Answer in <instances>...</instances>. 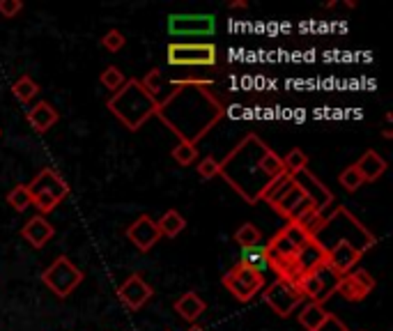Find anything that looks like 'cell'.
<instances>
[{
    "label": "cell",
    "mask_w": 393,
    "mask_h": 331,
    "mask_svg": "<svg viewBox=\"0 0 393 331\" xmlns=\"http://www.w3.org/2000/svg\"><path fill=\"white\" fill-rule=\"evenodd\" d=\"M175 92H170L166 99L159 101L156 115L161 117L163 124L175 131L182 143L195 145L205 133L221 120L225 108L214 94L207 90L212 81H172Z\"/></svg>",
    "instance_id": "obj_1"
},
{
    "label": "cell",
    "mask_w": 393,
    "mask_h": 331,
    "mask_svg": "<svg viewBox=\"0 0 393 331\" xmlns=\"http://www.w3.org/2000/svg\"><path fill=\"white\" fill-rule=\"evenodd\" d=\"M267 149L269 147L262 143L260 136L249 133L246 138L239 140L237 147H232V152L223 161H218V175L225 177V182L249 205L260 203L265 189L272 182L262 170V156Z\"/></svg>",
    "instance_id": "obj_2"
},
{
    "label": "cell",
    "mask_w": 393,
    "mask_h": 331,
    "mask_svg": "<svg viewBox=\"0 0 393 331\" xmlns=\"http://www.w3.org/2000/svg\"><path fill=\"white\" fill-rule=\"evenodd\" d=\"M106 106L129 131H138L152 115H156L159 99H154L136 78H127V83L106 101Z\"/></svg>",
    "instance_id": "obj_3"
},
{
    "label": "cell",
    "mask_w": 393,
    "mask_h": 331,
    "mask_svg": "<svg viewBox=\"0 0 393 331\" xmlns=\"http://www.w3.org/2000/svg\"><path fill=\"white\" fill-rule=\"evenodd\" d=\"M313 240L322 244L325 249H329L336 242H350L352 247L361 251V253H366L368 249H373L377 242L375 235L368 230V228L361 223L348 207H343V205H338L332 214L325 219V226H322V230Z\"/></svg>",
    "instance_id": "obj_4"
},
{
    "label": "cell",
    "mask_w": 393,
    "mask_h": 331,
    "mask_svg": "<svg viewBox=\"0 0 393 331\" xmlns=\"http://www.w3.org/2000/svg\"><path fill=\"white\" fill-rule=\"evenodd\" d=\"M83 279H85L83 272L78 270V267L67 256L56 258L44 270V274H42L44 286L49 288L56 297H60V299H65V297L72 295L74 290L83 283Z\"/></svg>",
    "instance_id": "obj_5"
},
{
    "label": "cell",
    "mask_w": 393,
    "mask_h": 331,
    "mask_svg": "<svg viewBox=\"0 0 393 331\" xmlns=\"http://www.w3.org/2000/svg\"><path fill=\"white\" fill-rule=\"evenodd\" d=\"M218 51L214 44H186V42H172L168 44V65L170 67H212L216 65Z\"/></svg>",
    "instance_id": "obj_6"
},
{
    "label": "cell",
    "mask_w": 393,
    "mask_h": 331,
    "mask_svg": "<svg viewBox=\"0 0 393 331\" xmlns=\"http://www.w3.org/2000/svg\"><path fill=\"white\" fill-rule=\"evenodd\" d=\"M221 283H223V288L228 290V293L237 299V302L246 304L262 290L265 276L255 274L253 270H249V267H244V265L237 263V265H232L230 270L225 272Z\"/></svg>",
    "instance_id": "obj_7"
},
{
    "label": "cell",
    "mask_w": 393,
    "mask_h": 331,
    "mask_svg": "<svg viewBox=\"0 0 393 331\" xmlns=\"http://www.w3.org/2000/svg\"><path fill=\"white\" fill-rule=\"evenodd\" d=\"M262 299H265V304L279 315V318H290V315L299 309L306 297L299 293V288H297L295 283L276 279L272 286L265 288Z\"/></svg>",
    "instance_id": "obj_8"
},
{
    "label": "cell",
    "mask_w": 393,
    "mask_h": 331,
    "mask_svg": "<svg viewBox=\"0 0 393 331\" xmlns=\"http://www.w3.org/2000/svg\"><path fill=\"white\" fill-rule=\"evenodd\" d=\"M214 30V14H172L168 19V33L175 37H209Z\"/></svg>",
    "instance_id": "obj_9"
},
{
    "label": "cell",
    "mask_w": 393,
    "mask_h": 331,
    "mask_svg": "<svg viewBox=\"0 0 393 331\" xmlns=\"http://www.w3.org/2000/svg\"><path fill=\"white\" fill-rule=\"evenodd\" d=\"M295 179V184L302 189L306 198L311 200L313 205V209L320 212V214H325V209L329 207V205L334 203V193H332V189H329L322 179H318L309 168H304L299 172H295L292 175Z\"/></svg>",
    "instance_id": "obj_10"
},
{
    "label": "cell",
    "mask_w": 393,
    "mask_h": 331,
    "mask_svg": "<svg viewBox=\"0 0 393 331\" xmlns=\"http://www.w3.org/2000/svg\"><path fill=\"white\" fill-rule=\"evenodd\" d=\"M329 276H336V274L329 272V267L325 265V267H320V270H316V272L304 274L302 279L297 281V288H299V293L306 299H311V302L325 306L327 299L334 295V286H336V283L327 281Z\"/></svg>",
    "instance_id": "obj_11"
},
{
    "label": "cell",
    "mask_w": 393,
    "mask_h": 331,
    "mask_svg": "<svg viewBox=\"0 0 393 331\" xmlns=\"http://www.w3.org/2000/svg\"><path fill=\"white\" fill-rule=\"evenodd\" d=\"M152 295H154V290L147 286L143 274H131L129 279L117 288V299H120V302L133 313L143 309V306L152 299Z\"/></svg>",
    "instance_id": "obj_12"
},
{
    "label": "cell",
    "mask_w": 393,
    "mask_h": 331,
    "mask_svg": "<svg viewBox=\"0 0 393 331\" xmlns=\"http://www.w3.org/2000/svg\"><path fill=\"white\" fill-rule=\"evenodd\" d=\"M361 256L364 253L352 247L350 242H336L327 249V267H329V272H334L338 279H341V276L355 270Z\"/></svg>",
    "instance_id": "obj_13"
},
{
    "label": "cell",
    "mask_w": 393,
    "mask_h": 331,
    "mask_svg": "<svg viewBox=\"0 0 393 331\" xmlns=\"http://www.w3.org/2000/svg\"><path fill=\"white\" fill-rule=\"evenodd\" d=\"M127 240H129L138 251L147 253V251L154 249V244L161 240V233H159V228H156V221H154L150 214H140V216L127 228Z\"/></svg>",
    "instance_id": "obj_14"
},
{
    "label": "cell",
    "mask_w": 393,
    "mask_h": 331,
    "mask_svg": "<svg viewBox=\"0 0 393 331\" xmlns=\"http://www.w3.org/2000/svg\"><path fill=\"white\" fill-rule=\"evenodd\" d=\"M30 196H37V193H51L56 196V198L62 203L69 196V184L62 179L60 175L53 168H44L39 170L37 175L33 177V182L26 184Z\"/></svg>",
    "instance_id": "obj_15"
},
{
    "label": "cell",
    "mask_w": 393,
    "mask_h": 331,
    "mask_svg": "<svg viewBox=\"0 0 393 331\" xmlns=\"http://www.w3.org/2000/svg\"><path fill=\"white\" fill-rule=\"evenodd\" d=\"M53 235H56V228L51 226V221H46L39 214L26 221V226L21 228V237L35 249H44L53 240Z\"/></svg>",
    "instance_id": "obj_16"
},
{
    "label": "cell",
    "mask_w": 393,
    "mask_h": 331,
    "mask_svg": "<svg viewBox=\"0 0 393 331\" xmlns=\"http://www.w3.org/2000/svg\"><path fill=\"white\" fill-rule=\"evenodd\" d=\"M297 267H299L302 276L304 274H311L320 270V267L327 265V249L322 247V244H318L316 240H311L306 247H302L299 251H297Z\"/></svg>",
    "instance_id": "obj_17"
},
{
    "label": "cell",
    "mask_w": 393,
    "mask_h": 331,
    "mask_svg": "<svg viewBox=\"0 0 393 331\" xmlns=\"http://www.w3.org/2000/svg\"><path fill=\"white\" fill-rule=\"evenodd\" d=\"M26 117H28L30 127H33L37 133H46L60 120V113L56 110V106L49 104V101H37V104L26 113Z\"/></svg>",
    "instance_id": "obj_18"
},
{
    "label": "cell",
    "mask_w": 393,
    "mask_h": 331,
    "mask_svg": "<svg viewBox=\"0 0 393 331\" xmlns=\"http://www.w3.org/2000/svg\"><path fill=\"white\" fill-rule=\"evenodd\" d=\"M355 166H357L361 179H364V184L375 182V179H380L384 172H387V161H384L375 149H368V152L361 154V159Z\"/></svg>",
    "instance_id": "obj_19"
},
{
    "label": "cell",
    "mask_w": 393,
    "mask_h": 331,
    "mask_svg": "<svg viewBox=\"0 0 393 331\" xmlns=\"http://www.w3.org/2000/svg\"><path fill=\"white\" fill-rule=\"evenodd\" d=\"M175 313H179V318L186 322H195L205 313V302L198 293H184L175 302Z\"/></svg>",
    "instance_id": "obj_20"
},
{
    "label": "cell",
    "mask_w": 393,
    "mask_h": 331,
    "mask_svg": "<svg viewBox=\"0 0 393 331\" xmlns=\"http://www.w3.org/2000/svg\"><path fill=\"white\" fill-rule=\"evenodd\" d=\"M239 265L249 267V270H253L255 274L265 276V272L269 270V263H267V249L265 247H249V249H242L239 253Z\"/></svg>",
    "instance_id": "obj_21"
},
{
    "label": "cell",
    "mask_w": 393,
    "mask_h": 331,
    "mask_svg": "<svg viewBox=\"0 0 393 331\" xmlns=\"http://www.w3.org/2000/svg\"><path fill=\"white\" fill-rule=\"evenodd\" d=\"M327 315H329V313L325 311V306H322V304L309 302L299 313H297V320H299V325H302L306 331H316V329L322 325V322H325Z\"/></svg>",
    "instance_id": "obj_22"
},
{
    "label": "cell",
    "mask_w": 393,
    "mask_h": 331,
    "mask_svg": "<svg viewBox=\"0 0 393 331\" xmlns=\"http://www.w3.org/2000/svg\"><path fill=\"white\" fill-rule=\"evenodd\" d=\"M156 228H159L161 237L172 240V237H177V235L186 228V221H184V216L179 214L177 209H168V212H163V216L159 221H156Z\"/></svg>",
    "instance_id": "obj_23"
},
{
    "label": "cell",
    "mask_w": 393,
    "mask_h": 331,
    "mask_svg": "<svg viewBox=\"0 0 393 331\" xmlns=\"http://www.w3.org/2000/svg\"><path fill=\"white\" fill-rule=\"evenodd\" d=\"M334 293H338L343 299H348V302H364V299L368 297L364 293V288H361L350 274H345V276H341V279L336 281Z\"/></svg>",
    "instance_id": "obj_24"
},
{
    "label": "cell",
    "mask_w": 393,
    "mask_h": 331,
    "mask_svg": "<svg viewBox=\"0 0 393 331\" xmlns=\"http://www.w3.org/2000/svg\"><path fill=\"white\" fill-rule=\"evenodd\" d=\"M295 186V179H292V175H281V177H276V179H272L269 182V186L265 189V193H262V200L265 203H269V205H274V203H279L283 196H286L290 189Z\"/></svg>",
    "instance_id": "obj_25"
},
{
    "label": "cell",
    "mask_w": 393,
    "mask_h": 331,
    "mask_svg": "<svg viewBox=\"0 0 393 331\" xmlns=\"http://www.w3.org/2000/svg\"><path fill=\"white\" fill-rule=\"evenodd\" d=\"M12 92H14V97H17V99L21 101V104H30V101H33V99L37 97L39 85L35 83V78H33V76L23 74V76L17 78V81H14Z\"/></svg>",
    "instance_id": "obj_26"
},
{
    "label": "cell",
    "mask_w": 393,
    "mask_h": 331,
    "mask_svg": "<svg viewBox=\"0 0 393 331\" xmlns=\"http://www.w3.org/2000/svg\"><path fill=\"white\" fill-rule=\"evenodd\" d=\"M304 198H306V196H304V191H302V189H299V186H297V184H295V186H292V189H290V191L286 193V196H283V198H281L279 203H274V205H272V207H274V209H276V212H279V214H281L283 219H286V221H288V216H290V214H292V209H295V207H297V205H299V203H302Z\"/></svg>",
    "instance_id": "obj_27"
},
{
    "label": "cell",
    "mask_w": 393,
    "mask_h": 331,
    "mask_svg": "<svg viewBox=\"0 0 393 331\" xmlns=\"http://www.w3.org/2000/svg\"><path fill=\"white\" fill-rule=\"evenodd\" d=\"M265 249L269 251V253L283 256V258H295V256H297V247L288 240V235L283 233V230H279L276 235H274V237L269 240V244H267Z\"/></svg>",
    "instance_id": "obj_28"
},
{
    "label": "cell",
    "mask_w": 393,
    "mask_h": 331,
    "mask_svg": "<svg viewBox=\"0 0 393 331\" xmlns=\"http://www.w3.org/2000/svg\"><path fill=\"white\" fill-rule=\"evenodd\" d=\"M325 219H327V214H320V212H316V209H309L302 219H297L295 223L313 240L322 230V226H325Z\"/></svg>",
    "instance_id": "obj_29"
},
{
    "label": "cell",
    "mask_w": 393,
    "mask_h": 331,
    "mask_svg": "<svg viewBox=\"0 0 393 331\" xmlns=\"http://www.w3.org/2000/svg\"><path fill=\"white\" fill-rule=\"evenodd\" d=\"M260 240H262V233L258 230V226H253V223H244L235 230V242H237L242 249L258 247Z\"/></svg>",
    "instance_id": "obj_30"
},
{
    "label": "cell",
    "mask_w": 393,
    "mask_h": 331,
    "mask_svg": "<svg viewBox=\"0 0 393 331\" xmlns=\"http://www.w3.org/2000/svg\"><path fill=\"white\" fill-rule=\"evenodd\" d=\"M283 168H286L288 175H295V172H299L304 168H309V154L302 152L299 147H295V149H290V152L283 156Z\"/></svg>",
    "instance_id": "obj_31"
},
{
    "label": "cell",
    "mask_w": 393,
    "mask_h": 331,
    "mask_svg": "<svg viewBox=\"0 0 393 331\" xmlns=\"http://www.w3.org/2000/svg\"><path fill=\"white\" fill-rule=\"evenodd\" d=\"M170 156H172V161L179 163V166H191V163L198 161V147L191 145V143H182V140H179V143L172 147Z\"/></svg>",
    "instance_id": "obj_32"
},
{
    "label": "cell",
    "mask_w": 393,
    "mask_h": 331,
    "mask_svg": "<svg viewBox=\"0 0 393 331\" xmlns=\"http://www.w3.org/2000/svg\"><path fill=\"white\" fill-rule=\"evenodd\" d=\"M7 203H10L17 212H26L30 205H33V196H30L26 184H17L10 193H7Z\"/></svg>",
    "instance_id": "obj_33"
},
{
    "label": "cell",
    "mask_w": 393,
    "mask_h": 331,
    "mask_svg": "<svg viewBox=\"0 0 393 331\" xmlns=\"http://www.w3.org/2000/svg\"><path fill=\"white\" fill-rule=\"evenodd\" d=\"M99 81H101V85H104L106 90H111L115 94L124 83H127V76L122 74V69H117L115 65H111V67H106L104 72H101Z\"/></svg>",
    "instance_id": "obj_34"
},
{
    "label": "cell",
    "mask_w": 393,
    "mask_h": 331,
    "mask_svg": "<svg viewBox=\"0 0 393 331\" xmlns=\"http://www.w3.org/2000/svg\"><path fill=\"white\" fill-rule=\"evenodd\" d=\"M338 182H341L345 191H350V193H355L357 189L364 186V179H361V175H359V170H357L355 163L348 166V168H345L341 175H338Z\"/></svg>",
    "instance_id": "obj_35"
},
{
    "label": "cell",
    "mask_w": 393,
    "mask_h": 331,
    "mask_svg": "<svg viewBox=\"0 0 393 331\" xmlns=\"http://www.w3.org/2000/svg\"><path fill=\"white\" fill-rule=\"evenodd\" d=\"M58 205H60V200L56 198V196H51V193H37V196H33V207H37L39 216L51 214V212L56 209Z\"/></svg>",
    "instance_id": "obj_36"
},
{
    "label": "cell",
    "mask_w": 393,
    "mask_h": 331,
    "mask_svg": "<svg viewBox=\"0 0 393 331\" xmlns=\"http://www.w3.org/2000/svg\"><path fill=\"white\" fill-rule=\"evenodd\" d=\"M124 44H127V37H124L120 30H108V33L101 37V46H104L106 51H111V53H117V51H122L124 49Z\"/></svg>",
    "instance_id": "obj_37"
},
{
    "label": "cell",
    "mask_w": 393,
    "mask_h": 331,
    "mask_svg": "<svg viewBox=\"0 0 393 331\" xmlns=\"http://www.w3.org/2000/svg\"><path fill=\"white\" fill-rule=\"evenodd\" d=\"M283 233L288 235V240L295 244V247H297V251H299L302 247H306V244L311 242V237H309V235H306V233L302 230V228L297 226V223H288L286 228H283Z\"/></svg>",
    "instance_id": "obj_38"
},
{
    "label": "cell",
    "mask_w": 393,
    "mask_h": 331,
    "mask_svg": "<svg viewBox=\"0 0 393 331\" xmlns=\"http://www.w3.org/2000/svg\"><path fill=\"white\" fill-rule=\"evenodd\" d=\"M140 83H143V88L150 92L154 99H159L156 94L161 92V85H163V83H161V72H159V69H150V72H147V76H145V81H140Z\"/></svg>",
    "instance_id": "obj_39"
},
{
    "label": "cell",
    "mask_w": 393,
    "mask_h": 331,
    "mask_svg": "<svg viewBox=\"0 0 393 331\" xmlns=\"http://www.w3.org/2000/svg\"><path fill=\"white\" fill-rule=\"evenodd\" d=\"M350 276L359 283L361 288H364L366 295H371L375 290V276H371L366 270H355V272H350Z\"/></svg>",
    "instance_id": "obj_40"
},
{
    "label": "cell",
    "mask_w": 393,
    "mask_h": 331,
    "mask_svg": "<svg viewBox=\"0 0 393 331\" xmlns=\"http://www.w3.org/2000/svg\"><path fill=\"white\" fill-rule=\"evenodd\" d=\"M198 172H200V177H205V179L216 177L218 175V161L214 159V156H205V159L198 163Z\"/></svg>",
    "instance_id": "obj_41"
},
{
    "label": "cell",
    "mask_w": 393,
    "mask_h": 331,
    "mask_svg": "<svg viewBox=\"0 0 393 331\" xmlns=\"http://www.w3.org/2000/svg\"><path fill=\"white\" fill-rule=\"evenodd\" d=\"M21 10H23L21 0H0V14H3L5 19H14Z\"/></svg>",
    "instance_id": "obj_42"
},
{
    "label": "cell",
    "mask_w": 393,
    "mask_h": 331,
    "mask_svg": "<svg viewBox=\"0 0 393 331\" xmlns=\"http://www.w3.org/2000/svg\"><path fill=\"white\" fill-rule=\"evenodd\" d=\"M316 331H350V329H348V325H345L343 320H338L334 313H329L325 318V322H322Z\"/></svg>",
    "instance_id": "obj_43"
},
{
    "label": "cell",
    "mask_w": 393,
    "mask_h": 331,
    "mask_svg": "<svg viewBox=\"0 0 393 331\" xmlns=\"http://www.w3.org/2000/svg\"><path fill=\"white\" fill-rule=\"evenodd\" d=\"M230 10H242V7H246V0H235V3L228 5Z\"/></svg>",
    "instance_id": "obj_44"
},
{
    "label": "cell",
    "mask_w": 393,
    "mask_h": 331,
    "mask_svg": "<svg viewBox=\"0 0 393 331\" xmlns=\"http://www.w3.org/2000/svg\"><path fill=\"white\" fill-rule=\"evenodd\" d=\"M382 136H384V138H393V131H391V129H384Z\"/></svg>",
    "instance_id": "obj_45"
},
{
    "label": "cell",
    "mask_w": 393,
    "mask_h": 331,
    "mask_svg": "<svg viewBox=\"0 0 393 331\" xmlns=\"http://www.w3.org/2000/svg\"><path fill=\"white\" fill-rule=\"evenodd\" d=\"M188 331H205V329H200V327H191V329H188Z\"/></svg>",
    "instance_id": "obj_46"
},
{
    "label": "cell",
    "mask_w": 393,
    "mask_h": 331,
    "mask_svg": "<svg viewBox=\"0 0 393 331\" xmlns=\"http://www.w3.org/2000/svg\"><path fill=\"white\" fill-rule=\"evenodd\" d=\"M0 133H3V131H0Z\"/></svg>",
    "instance_id": "obj_47"
}]
</instances>
